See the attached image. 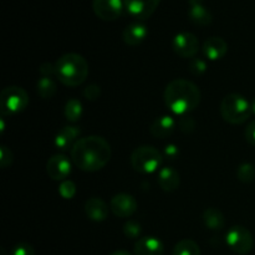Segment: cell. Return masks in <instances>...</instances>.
I'll list each match as a JSON object with an SVG mask.
<instances>
[{"mask_svg": "<svg viewBox=\"0 0 255 255\" xmlns=\"http://www.w3.org/2000/svg\"><path fill=\"white\" fill-rule=\"evenodd\" d=\"M172 255H201V249L192 239H182L174 246Z\"/></svg>", "mask_w": 255, "mask_h": 255, "instance_id": "603a6c76", "label": "cell"}, {"mask_svg": "<svg viewBox=\"0 0 255 255\" xmlns=\"http://www.w3.org/2000/svg\"><path fill=\"white\" fill-rule=\"evenodd\" d=\"M158 184L164 192H174L181 184V176L173 167H163L158 173Z\"/></svg>", "mask_w": 255, "mask_h": 255, "instance_id": "ffe728a7", "label": "cell"}, {"mask_svg": "<svg viewBox=\"0 0 255 255\" xmlns=\"http://www.w3.org/2000/svg\"><path fill=\"white\" fill-rule=\"evenodd\" d=\"M222 117L231 125H242L251 117L252 104L239 94H229L221 102Z\"/></svg>", "mask_w": 255, "mask_h": 255, "instance_id": "277c9868", "label": "cell"}, {"mask_svg": "<svg viewBox=\"0 0 255 255\" xmlns=\"http://www.w3.org/2000/svg\"><path fill=\"white\" fill-rule=\"evenodd\" d=\"M110 255H132L129 252L127 251H122V249H120V251H115L114 253H111Z\"/></svg>", "mask_w": 255, "mask_h": 255, "instance_id": "d590c367", "label": "cell"}, {"mask_svg": "<svg viewBox=\"0 0 255 255\" xmlns=\"http://www.w3.org/2000/svg\"><path fill=\"white\" fill-rule=\"evenodd\" d=\"M56 75L61 84L69 87L80 86L89 76V64L84 56L75 52H69L57 59L55 62Z\"/></svg>", "mask_w": 255, "mask_h": 255, "instance_id": "3957f363", "label": "cell"}, {"mask_svg": "<svg viewBox=\"0 0 255 255\" xmlns=\"http://www.w3.org/2000/svg\"><path fill=\"white\" fill-rule=\"evenodd\" d=\"M226 242L231 251L239 255H246L253 249L254 239L251 232L243 226H234L228 231Z\"/></svg>", "mask_w": 255, "mask_h": 255, "instance_id": "52a82bcc", "label": "cell"}, {"mask_svg": "<svg viewBox=\"0 0 255 255\" xmlns=\"http://www.w3.org/2000/svg\"><path fill=\"white\" fill-rule=\"evenodd\" d=\"M81 133V129L77 126H65L59 131L55 137V147L60 151H67L76 143L77 137Z\"/></svg>", "mask_w": 255, "mask_h": 255, "instance_id": "ac0fdd59", "label": "cell"}, {"mask_svg": "<svg viewBox=\"0 0 255 255\" xmlns=\"http://www.w3.org/2000/svg\"><path fill=\"white\" fill-rule=\"evenodd\" d=\"M12 161H14V156H12L11 149L7 148L6 146H1V149H0V166H1V168L5 169L11 166Z\"/></svg>", "mask_w": 255, "mask_h": 255, "instance_id": "4dcf8cb0", "label": "cell"}, {"mask_svg": "<svg viewBox=\"0 0 255 255\" xmlns=\"http://www.w3.org/2000/svg\"><path fill=\"white\" fill-rule=\"evenodd\" d=\"M131 166L136 172L149 174L156 172L163 161L161 152L153 146H139L132 152Z\"/></svg>", "mask_w": 255, "mask_h": 255, "instance_id": "5b68a950", "label": "cell"}, {"mask_svg": "<svg viewBox=\"0 0 255 255\" xmlns=\"http://www.w3.org/2000/svg\"><path fill=\"white\" fill-rule=\"evenodd\" d=\"M202 51H203L204 56L211 61H218L226 56L227 51H228V44L223 37L212 36L204 41Z\"/></svg>", "mask_w": 255, "mask_h": 255, "instance_id": "5bb4252c", "label": "cell"}, {"mask_svg": "<svg viewBox=\"0 0 255 255\" xmlns=\"http://www.w3.org/2000/svg\"><path fill=\"white\" fill-rule=\"evenodd\" d=\"M244 134H246L247 142H248L249 144H252V146L255 147V120L249 122V125L247 126Z\"/></svg>", "mask_w": 255, "mask_h": 255, "instance_id": "836d02e7", "label": "cell"}, {"mask_svg": "<svg viewBox=\"0 0 255 255\" xmlns=\"http://www.w3.org/2000/svg\"><path fill=\"white\" fill-rule=\"evenodd\" d=\"M142 228L141 224L136 221H128L126 224L124 226V233L127 238L129 239H134L138 238L139 234H141Z\"/></svg>", "mask_w": 255, "mask_h": 255, "instance_id": "83f0119b", "label": "cell"}, {"mask_svg": "<svg viewBox=\"0 0 255 255\" xmlns=\"http://www.w3.org/2000/svg\"><path fill=\"white\" fill-rule=\"evenodd\" d=\"M110 209L119 218H128L137 211V201L131 194L119 193L112 197Z\"/></svg>", "mask_w": 255, "mask_h": 255, "instance_id": "7c38bea8", "label": "cell"}, {"mask_svg": "<svg viewBox=\"0 0 255 255\" xmlns=\"http://www.w3.org/2000/svg\"><path fill=\"white\" fill-rule=\"evenodd\" d=\"M164 157L168 159H176L179 154V149L176 144L169 143L164 147V152H163Z\"/></svg>", "mask_w": 255, "mask_h": 255, "instance_id": "e575fe53", "label": "cell"}, {"mask_svg": "<svg viewBox=\"0 0 255 255\" xmlns=\"http://www.w3.org/2000/svg\"><path fill=\"white\" fill-rule=\"evenodd\" d=\"M176 121L173 117L168 116V115H163L161 117H157L149 126V132L156 138H168L176 129Z\"/></svg>", "mask_w": 255, "mask_h": 255, "instance_id": "2e32d148", "label": "cell"}, {"mask_svg": "<svg viewBox=\"0 0 255 255\" xmlns=\"http://www.w3.org/2000/svg\"><path fill=\"white\" fill-rule=\"evenodd\" d=\"M65 117L70 122H77L82 116V104L77 99H70L65 105Z\"/></svg>", "mask_w": 255, "mask_h": 255, "instance_id": "cb8c5ba5", "label": "cell"}, {"mask_svg": "<svg viewBox=\"0 0 255 255\" xmlns=\"http://www.w3.org/2000/svg\"><path fill=\"white\" fill-rule=\"evenodd\" d=\"M59 193L64 199H72L76 194V184L70 179H65L60 183Z\"/></svg>", "mask_w": 255, "mask_h": 255, "instance_id": "484cf974", "label": "cell"}, {"mask_svg": "<svg viewBox=\"0 0 255 255\" xmlns=\"http://www.w3.org/2000/svg\"><path fill=\"white\" fill-rule=\"evenodd\" d=\"M161 1L162 0H124L127 12L139 21L149 19Z\"/></svg>", "mask_w": 255, "mask_h": 255, "instance_id": "30bf717a", "label": "cell"}, {"mask_svg": "<svg viewBox=\"0 0 255 255\" xmlns=\"http://www.w3.org/2000/svg\"><path fill=\"white\" fill-rule=\"evenodd\" d=\"M178 126L183 133H192L194 128H196V121H194L193 117L184 115V116H181V119H179Z\"/></svg>", "mask_w": 255, "mask_h": 255, "instance_id": "f1b7e54d", "label": "cell"}, {"mask_svg": "<svg viewBox=\"0 0 255 255\" xmlns=\"http://www.w3.org/2000/svg\"><path fill=\"white\" fill-rule=\"evenodd\" d=\"M252 111H253V114L255 115V99L253 100V102H252Z\"/></svg>", "mask_w": 255, "mask_h": 255, "instance_id": "8d00e7d4", "label": "cell"}, {"mask_svg": "<svg viewBox=\"0 0 255 255\" xmlns=\"http://www.w3.org/2000/svg\"><path fill=\"white\" fill-rule=\"evenodd\" d=\"M163 97L166 106L173 114L184 116L199 106L202 94L194 82L186 79H176L167 85Z\"/></svg>", "mask_w": 255, "mask_h": 255, "instance_id": "7a4b0ae2", "label": "cell"}, {"mask_svg": "<svg viewBox=\"0 0 255 255\" xmlns=\"http://www.w3.org/2000/svg\"><path fill=\"white\" fill-rule=\"evenodd\" d=\"M237 178L242 183H251L255 179V167L252 163H243L237 169Z\"/></svg>", "mask_w": 255, "mask_h": 255, "instance_id": "d4e9b609", "label": "cell"}, {"mask_svg": "<svg viewBox=\"0 0 255 255\" xmlns=\"http://www.w3.org/2000/svg\"><path fill=\"white\" fill-rule=\"evenodd\" d=\"M188 69L193 76H201L207 71V62L199 57H193V59L189 60Z\"/></svg>", "mask_w": 255, "mask_h": 255, "instance_id": "4316f807", "label": "cell"}, {"mask_svg": "<svg viewBox=\"0 0 255 255\" xmlns=\"http://www.w3.org/2000/svg\"><path fill=\"white\" fill-rule=\"evenodd\" d=\"M11 255H35L34 247L29 243H25V242H21V243H17L14 248L11 249Z\"/></svg>", "mask_w": 255, "mask_h": 255, "instance_id": "1f68e13d", "label": "cell"}, {"mask_svg": "<svg viewBox=\"0 0 255 255\" xmlns=\"http://www.w3.org/2000/svg\"><path fill=\"white\" fill-rule=\"evenodd\" d=\"M203 222L211 231H221L226 226V218L222 211L214 207H209L203 213Z\"/></svg>", "mask_w": 255, "mask_h": 255, "instance_id": "44dd1931", "label": "cell"}, {"mask_svg": "<svg viewBox=\"0 0 255 255\" xmlns=\"http://www.w3.org/2000/svg\"><path fill=\"white\" fill-rule=\"evenodd\" d=\"M125 9L124 0H92V10L99 19L115 21L122 15Z\"/></svg>", "mask_w": 255, "mask_h": 255, "instance_id": "9c48e42d", "label": "cell"}, {"mask_svg": "<svg viewBox=\"0 0 255 255\" xmlns=\"http://www.w3.org/2000/svg\"><path fill=\"white\" fill-rule=\"evenodd\" d=\"M36 91L37 95H39L40 97H42V99H52L57 91L56 82H55L51 77H41V79H39V81L36 82Z\"/></svg>", "mask_w": 255, "mask_h": 255, "instance_id": "7402d4cb", "label": "cell"}, {"mask_svg": "<svg viewBox=\"0 0 255 255\" xmlns=\"http://www.w3.org/2000/svg\"><path fill=\"white\" fill-rule=\"evenodd\" d=\"M164 246L156 237H142L134 244V255H163Z\"/></svg>", "mask_w": 255, "mask_h": 255, "instance_id": "e0dca14e", "label": "cell"}, {"mask_svg": "<svg viewBox=\"0 0 255 255\" xmlns=\"http://www.w3.org/2000/svg\"><path fill=\"white\" fill-rule=\"evenodd\" d=\"M148 35V27L141 21L132 22L127 25L122 31V40L128 46H137L146 40Z\"/></svg>", "mask_w": 255, "mask_h": 255, "instance_id": "9a60e30c", "label": "cell"}, {"mask_svg": "<svg viewBox=\"0 0 255 255\" xmlns=\"http://www.w3.org/2000/svg\"><path fill=\"white\" fill-rule=\"evenodd\" d=\"M71 161L65 154H54L46 163L47 176L54 181H65L71 173Z\"/></svg>", "mask_w": 255, "mask_h": 255, "instance_id": "8fae6325", "label": "cell"}, {"mask_svg": "<svg viewBox=\"0 0 255 255\" xmlns=\"http://www.w3.org/2000/svg\"><path fill=\"white\" fill-rule=\"evenodd\" d=\"M188 17L194 25L208 26L212 24V12L204 5V0H188Z\"/></svg>", "mask_w": 255, "mask_h": 255, "instance_id": "4fadbf2b", "label": "cell"}, {"mask_svg": "<svg viewBox=\"0 0 255 255\" xmlns=\"http://www.w3.org/2000/svg\"><path fill=\"white\" fill-rule=\"evenodd\" d=\"M173 51L183 59H193L199 51V40L192 32H179L172 41Z\"/></svg>", "mask_w": 255, "mask_h": 255, "instance_id": "ba28073f", "label": "cell"}, {"mask_svg": "<svg viewBox=\"0 0 255 255\" xmlns=\"http://www.w3.org/2000/svg\"><path fill=\"white\" fill-rule=\"evenodd\" d=\"M39 72L42 75V77H51V75H56V66L51 62H44L39 67Z\"/></svg>", "mask_w": 255, "mask_h": 255, "instance_id": "d6a6232c", "label": "cell"}, {"mask_svg": "<svg viewBox=\"0 0 255 255\" xmlns=\"http://www.w3.org/2000/svg\"><path fill=\"white\" fill-rule=\"evenodd\" d=\"M85 213L94 222H104L109 217V207L101 198L92 197L85 203Z\"/></svg>", "mask_w": 255, "mask_h": 255, "instance_id": "d6986e66", "label": "cell"}, {"mask_svg": "<svg viewBox=\"0 0 255 255\" xmlns=\"http://www.w3.org/2000/svg\"><path fill=\"white\" fill-rule=\"evenodd\" d=\"M29 105V96L22 87H5L0 94V112L1 116H11L24 111Z\"/></svg>", "mask_w": 255, "mask_h": 255, "instance_id": "8992f818", "label": "cell"}, {"mask_svg": "<svg viewBox=\"0 0 255 255\" xmlns=\"http://www.w3.org/2000/svg\"><path fill=\"white\" fill-rule=\"evenodd\" d=\"M84 97L89 101H96L101 96V87L96 84H91L84 89Z\"/></svg>", "mask_w": 255, "mask_h": 255, "instance_id": "f546056e", "label": "cell"}, {"mask_svg": "<svg viewBox=\"0 0 255 255\" xmlns=\"http://www.w3.org/2000/svg\"><path fill=\"white\" fill-rule=\"evenodd\" d=\"M111 146L101 136H86L77 139L71 148V161L84 172H97L111 159Z\"/></svg>", "mask_w": 255, "mask_h": 255, "instance_id": "6da1fadb", "label": "cell"}]
</instances>
